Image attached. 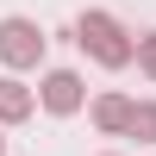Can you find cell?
Here are the masks:
<instances>
[{
	"label": "cell",
	"instance_id": "8",
	"mask_svg": "<svg viewBox=\"0 0 156 156\" xmlns=\"http://www.w3.org/2000/svg\"><path fill=\"white\" fill-rule=\"evenodd\" d=\"M0 156H6V125H0Z\"/></svg>",
	"mask_w": 156,
	"mask_h": 156
},
{
	"label": "cell",
	"instance_id": "1",
	"mask_svg": "<svg viewBox=\"0 0 156 156\" xmlns=\"http://www.w3.org/2000/svg\"><path fill=\"white\" fill-rule=\"evenodd\" d=\"M75 44H81L100 69H131L137 62V37L125 31L112 12H100V6H87L81 19H75Z\"/></svg>",
	"mask_w": 156,
	"mask_h": 156
},
{
	"label": "cell",
	"instance_id": "9",
	"mask_svg": "<svg viewBox=\"0 0 156 156\" xmlns=\"http://www.w3.org/2000/svg\"><path fill=\"white\" fill-rule=\"evenodd\" d=\"M100 156H119V150H100Z\"/></svg>",
	"mask_w": 156,
	"mask_h": 156
},
{
	"label": "cell",
	"instance_id": "6",
	"mask_svg": "<svg viewBox=\"0 0 156 156\" xmlns=\"http://www.w3.org/2000/svg\"><path fill=\"white\" fill-rule=\"evenodd\" d=\"M131 137L156 150V100H137V112H131Z\"/></svg>",
	"mask_w": 156,
	"mask_h": 156
},
{
	"label": "cell",
	"instance_id": "2",
	"mask_svg": "<svg viewBox=\"0 0 156 156\" xmlns=\"http://www.w3.org/2000/svg\"><path fill=\"white\" fill-rule=\"evenodd\" d=\"M44 50H50V37H44V25H37V19H25V12H6V19H0V62H6L12 75L37 69Z\"/></svg>",
	"mask_w": 156,
	"mask_h": 156
},
{
	"label": "cell",
	"instance_id": "7",
	"mask_svg": "<svg viewBox=\"0 0 156 156\" xmlns=\"http://www.w3.org/2000/svg\"><path fill=\"white\" fill-rule=\"evenodd\" d=\"M137 69L156 81V31H144V37H137Z\"/></svg>",
	"mask_w": 156,
	"mask_h": 156
},
{
	"label": "cell",
	"instance_id": "3",
	"mask_svg": "<svg viewBox=\"0 0 156 156\" xmlns=\"http://www.w3.org/2000/svg\"><path fill=\"white\" fill-rule=\"evenodd\" d=\"M37 106L50 112V119H75V112L87 106V81L75 69H44V81H37Z\"/></svg>",
	"mask_w": 156,
	"mask_h": 156
},
{
	"label": "cell",
	"instance_id": "5",
	"mask_svg": "<svg viewBox=\"0 0 156 156\" xmlns=\"http://www.w3.org/2000/svg\"><path fill=\"white\" fill-rule=\"evenodd\" d=\"M37 112V87H25L19 75H0V125H25Z\"/></svg>",
	"mask_w": 156,
	"mask_h": 156
},
{
	"label": "cell",
	"instance_id": "4",
	"mask_svg": "<svg viewBox=\"0 0 156 156\" xmlns=\"http://www.w3.org/2000/svg\"><path fill=\"white\" fill-rule=\"evenodd\" d=\"M131 112H137V100H131V94H94L87 119H94V131H100V137H131Z\"/></svg>",
	"mask_w": 156,
	"mask_h": 156
}]
</instances>
